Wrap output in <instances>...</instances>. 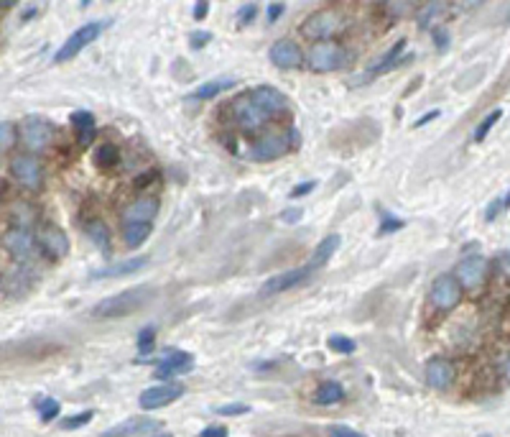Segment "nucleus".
<instances>
[{
	"label": "nucleus",
	"mask_w": 510,
	"mask_h": 437,
	"mask_svg": "<svg viewBox=\"0 0 510 437\" xmlns=\"http://www.w3.org/2000/svg\"><path fill=\"white\" fill-rule=\"evenodd\" d=\"M151 297H153L151 286H135V289H128V292H120V295H112V297H108V299L97 302L92 307V318H97V320L126 318L130 312L141 310Z\"/></svg>",
	"instance_id": "f257e3e1"
},
{
	"label": "nucleus",
	"mask_w": 510,
	"mask_h": 437,
	"mask_svg": "<svg viewBox=\"0 0 510 437\" xmlns=\"http://www.w3.org/2000/svg\"><path fill=\"white\" fill-rule=\"evenodd\" d=\"M298 133L296 128L289 131H266L258 135V141L250 146V159L253 161H273L283 154L291 151V146H296Z\"/></svg>",
	"instance_id": "f03ea898"
},
{
	"label": "nucleus",
	"mask_w": 510,
	"mask_h": 437,
	"mask_svg": "<svg viewBox=\"0 0 510 437\" xmlns=\"http://www.w3.org/2000/svg\"><path fill=\"white\" fill-rule=\"evenodd\" d=\"M232 118H235L237 128H243L248 133H255V131H263L266 123L273 118V115H271L263 105L255 103L250 92H245V95H237L235 100H232Z\"/></svg>",
	"instance_id": "7ed1b4c3"
},
{
	"label": "nucleus",
	"mask_w": 510,
	"mask_h": 437,
	"mask_svg": "<svg viewBox=\"0 0 510 437\" xmlns=\"http://www.w3.org/2000/svg\"><path fill=\"white\" fill-rule=\"evenodd\" d=\"M459 297H462V284L454 274H441L432 281V289H429V299L436 310L449 312L454 310L459 304Z\"/></svg>",
	"instance_id": "20e7f679"
},
{
	"label": "nucleus",
	"mask_w": 510,
	"mask_h": 437,
	"mask_svg": "<svg viewBox=\"0 0 510 437\" xmlns=\"http://www.w3.org/2000/svg\"><path fill=\"white\" fill-rule=\"evenodd\" d=\"M342 24L345 21H342V16H339L337 10H316V13H312L304 21L301 31L309 39H316V44H322L324 39H330L332 33H337L342 28Z\"/></svg>",
	"instance_id": "39448f33"
},
{
	"label": "nucleus",
	"mask_w": 510,
	"mask_h": 437,
	"mask_svg": "<svg viewBox=\"0 0 510 437\" xmlns=\"http://www.w3.org/2000/svg\"><path fill=\"white\" fill-rule=\"evenodd\" d=\"M102 28H105V21H92V24H87V26H82V28H77V31L71 33L69 39L64 41V47L54 54V62L56 64L69 62L71 56H77L82 49L90 47V44H92V41L100 36Z\"/></svg>",
	"instance_id": "423d86ee"
},
{
	"label": "nucleus",
	"mask_w": 510,
	"mask_h": 437,
	"mask_svg": "<svg viewBox=\"0 0 510 437\" xmlns=\"http://www.w3.org/2000/svg\"><path fill=\"white\" fill-rule=\"evenodd\" d=\"M3 246L21 263H31L36 258V254H39V240L33 238L28 231H24V228H8L6 236H3Z\"/></svg>",
	"instance_id": "0eeeda50"
},
{
	"label": "nucleus",
	"mask_w": 510,
	"mask_h": 437,
	"mask_svg": "<svg viewBox=\"0 0 510 437\" xmlns=\"http://www.w3.org/2000/svg\"><path fill=\"white\" fill-rule=\"evenodd\" d=\"M10 174L16 176L18 184H24L26 190H41V184H44V172H41V164L36 156L31 154H18L10 159Z\"/></svg>",
	"instance_id": "6e6552de"
},
{
	"label": "nucleus",
	"mask_w": 510,
	"mask_h": 437,
	"mask_svg": "<svg viewBox=\"0 0 510 437\" xmlns=\"http://www.w3.org/2000/svg\"><path fill=\"white\" fill-rule=\"evenodd\" d=\"M347 62L345 49L339 44H332V41H322V44H314L312 54H309V67L314 72H332L342 67Z\"/></svg>",
	"instance_id": "1a4fd4ad"
},
{
	"label": "nucleus",
	"mask_w": 510,
	"mask_h": 437,
	"mask_svg": "<svg viewBox=\"0 0 510 437\" xmlns=\"http://www.w3.org/2000/svg\"><path fill=\"white\" fill-rule=\"evenodd\" d=\"M309 277H312V269H309V266L275 274V277H271L266 284L260 286V297L283 295V292H289V289H294V286H301L304 281H309Z\"/></svg>",
	"instance_id": "9d476101"
},
{
	"label": "nucleus",
	"mask_w": 510,
	"mask_h": 437,
	"mask_svg": "<svg viewBox=\"0 0 510 437\" xmlns=\"http://www.w3.org/2000/svg\"><path fill=\"white\" fill-rule=\"evenodd\" d=\"M21 133H24V143L28 151H44L49 143H51L54 126L46 123L44 118H26Z\"/></svg>",
	"instance_id": "9b49d317"
},
{
	"label": "nucleus",
	"mask_w": 510,
	"mask_h": 437,
	"mask_svg": "<svg viewBox=\"0 0 510 437\" xmlns=\"http://www.w3.org/2000/svg\"><path fill=\"white\" fill-rule=\"evenodd\" d=\"M39 248L51 258H62V256L69 254V238L59 225L46 223L39 233Z\"/></svg>",
	"instance_id": "f8f14e48"
},
{
	"label": "nucleus",
	"mask_w": 510,
	"mask_h": 437,
	"mask_svg": "<svg viewBox=\"0 0 510 437\" xmlns=\"http://www.w3.org/2000/svg\"><path fill=\"white\" fill-rule=\"evenodd\" d=\"M184 394L181 384H161V386H151L141 394V406L143 409H161V406L171 404L173 399H179Z\"/></svg>",
	"instance_id": "ddd939ff"
},
{
	"label": "nucleus",
	"mask_w": 510,
	"mask_h": 437,
	"mask_svg": "<svg viewBox=\"0 0 510 437\" xmlns=\"http://www.w3.org/2000/svg\"><path fill=\"white\" fill-rule=\"evenodd\" d=\"M485 271H487V261L482 256H467V258H462V261L457 263L454 277L459 279V284L462 286L475 289V286L485 279Z\"/></svg>",
	"instance_id": "4468645a"
},
{
	"label": "nucleus",
	"mask_w": 510,
	"mask_h": 437,
	"mask_svg": "<svg viewBox=\"0 0 510 437\" xmlns=\"http://www.w3.org/2000/svg\"><path fill=\"white\" fill-rule=\"evenodd\" d=\"M271 62H273L278 69H298L301 62H304V54H301V49H298L294 41L281 39L271 47Z\"/></svg>",
	"instance_id": "2eb2a0df"
},
{
	"label": "nucleus",
	"mask_w": 510,
	"mask_h": 437,
	"mask_svg": "<svg viewBox=\"0 0 510 437\" xmlns=\"http://www.w3.org/2000/svg\"><path fill=\"white\" fill-rule=\"evenodd\" d=\"M194 366V358L184 353V350H169L166 356H161L156 368V379H171L176 374H184Z\"/></svg>",
	"instance_id": "dca6fc26"
},
{
	"label": "nucleus",
	"mask_w": 510,
	"mask_h": 437,
	"mask_svg": "<svg viewBox=\"0 0 510 437\" xmlns=\"http://www.w3.org/2000/svg\"><path fill=\"white\" fill-rule=\"evenodd\" d=\"M426 381L432 389H449V384L454 381V366L449 363L447 358H432L426 363Z\"/></svg>",
	"instance_id": "f3484780"
},
{
	"label": "nucleus",
	"mask_w": 510,
	"mask_h": 437,
	"mask_svg": "<svg viewBox=\"0 0 510 437\" xmlns=\"http://www.w3.org/2000/svg\"><path fill=\"white\" fill-rule=\"evenodd\" d=\"M158 210V199L156 197H138L133 205H128V210L123 213V225H133V223H151L156 217Z\"/></svg>",
	"instance_id": "a211bd4d"
},
{
	"label": "nucleus",
	"mask_w": 510,
	"mask_h": 437,
	"mask_svg": "<svg viewBox=\"0 0 510 437\" xmlns=\"http://www.w3.org/2000/svg\"><path fill=\"white\" fill-rule=\"evenodd\" d=\"M253 100L258 105H263L271 115H278V113L289 110V100H286V95L283 92H278L275 88H268V85H263V88H255L250 90Z\"/></svg>",
	"instance_id": "6ab92c4d"
},
{
	"label": "nucleus",
	"mask_w": 510,
	"mask_h": 437,
	"mask_svg": "<svg viewBox=\"0 0 510 437\" xmlns=\"http://www.w3.org/2000/svg\"><path fill=\"white\" fill-rule=\"evenodd\" d=\"M146 263H148V258H146V256H135V258H126V261H120V263H110L108 269L94 271L92 279H118V277H128V274H135V271H141Z\"/></svg>",
	"instance_id": "aec40b11"
},
{
	"label": "nucleus",
	"mask_w": 510,
	"mask_h": 437,
	"mask_svg": "<svg viewBox=\"0 0 510 437\" xmlns=\"http://www.w3.org/2000/svg\"><path fill=\"white\" fill-rule=\"evenodd\" d=\"M153 429H158V422L133 417V420H126L118 427L102 432V437H130V435H143V432H153Z\"/></svg>",
	"instance_id": "412c9836"
},
{
	"label": "nucleus",
	"mask_w": 510,
	"mask_h": 437,
	"mask_svg": "<svg viewBox=\"0 0 510 437\" xmlns=\"http://www.w3.org/2000/svg\"><path fill=\"white\" fill-rule=\"evenodd\" d=\"M342 246V238H339L337 233H332V236H327V238L322 240V243H319V246L314 248V254H312V258H309V263H306V266H309V269L312 271H316V269H322L324 263L330 261L332 256L337 254V248Z\"/></svg>",
	"instance_id": "4be33fe9"
},
{
	"label": "nucleus",
	"mask_w": 510,
	"mask_h": 437,
	"mask_svg": "<svg viewBox=\"0 0 510 437\" xmlns=\"http://www.w3.org/2000/svg\"><path fill=\"white\" fill-rule=\"evenodd\" d=\"M71 126L77 128L79 131V146H90V141L94 138V118H92V113L90 110H77V113H71Z\"/></svg>",
	"instance_id": "5701e85b"
},
{
	"label": "nucleus",
	"mask_w": 510,
	"mask_h": 437,
	"mask_svg": "<svg viewBox=\"0 0 510 437\" xmlns=\"http://www.w3.org/2000/svg\"><path fill=\"white\" fill-rule=\"evenodd\" d=\"M87 236H90V240H92L94 246L100 248L105 256H110L112 251V233L110 228L102 223V220H92V223L87 225Z\"/></svg>",
	"instance_id": "b1692460"
},
{
	"label": "nucleus",
	"mask_w": 510,
	"mask_h": 437,
	"mask_svg": "<svg viewBox=\"0 0 510 437\" xmlns=\"http://www.w3.org/2000/svg\"><path fill=\"white\" fill-rule=\"evenodd\" d=\"M92 161H94V167L102 169V172H112L120 161L118 146H112V143H102L100 149L92 154Z\"/></svg>",
	"instance_id": "393cba45"
},
{
	"label": "nucleus",
	"mask_w": 510,
	"mask_h": 437,
	"mask_svg": "<svg viewBox=\"0 0 510 437\" xmlns=\"http://www.w3.org/2000/svg\"><path fill=\"white\" fill-rule=\"evenodd\" d=\"M151 236V223H133L123 228V238H126L128 248H138L141 243H146Z\"/></svg>",
	"instance_id": "a878e982"
},
{
	"label": "nucleus",
	"mask_w": 510,
	"mask_h": 437,
	"mask_svg": "<svg viewBox=\"0 0 510 437\" xmlns=\"http://www.w3.org/2000/svg\"><path fill=\"white\" fill-rule=\"evenodd\" d=\"M342 397H345V391H342V386H339L337 381H324L322 386L316 389L314 402H316V404L327 406V404H337Z\"/></svg>",
	"instance_id": "bb28decb"
},
{
	"label": "nucleus",
	"mask_w": 510,
	"mask_h": 437,
	"mask_svg": "<svg viewBox=\"0 0 510 437\" xmlns=\"http://www.w3.org/2000/svg\"><path fill=\"white\" fill-rule=\"evenodd\" d=\"M230 88H235V80H230V77H220V80L204 82L202 88H196L194 97H199V100H210V97L220 95L222 90H230Z\"/></svg>",
	"instance_id": "cd10ccee"
},
{
	"label": "nucleus",
	"mask_w": 510,
	"mask_h": 437,
	"mask_svg": "<svg viewBox=\"0 0 510 437\" xmlns=\"http://www.w3.org/2000/svg\"><path fill=\"white\" fill-rule=\"evenodd\" d=\"M403 49H406V39H398V44H393L391 51H388L380 62H375L373 67H370V74H383V72L393 69V64H396V59L403 54Z\"/></svg>",
	"instance_id": "c85d7f7f"
},
{
	"label": "nucleus",
	"mask_w": 510,
	"mask_h": 437,
	"mask_svg": "<svg viewBox=\"0 0 510 437\" xmlns=\"http://www.w3.org/2000/svg\"><path fill=\"white\" fill-rule=\"evenodd\" d=\"M33 223V210L26 202H16L10 207V228H24L28 231Z\"/></svg>",
	"instance_id": "c756f323"
},
{
	"label": "nucleus",
	"mask_w": 510,
	"mask_h": 437,
	"mask_svg": "<svg viewBox=\"0 0 510 437\" xmlns=\"http://www.w3.org/2000/svg\"><path fill=\"white\" fill-rule=\"evenodd\" d=\"M500 118H502V110H500V108H495L490 115H485V118H482V123L477 126V131H475V141H485L487 133H490V128H493Z\"/></svg>",
	"instance_id": "7c9ffc66"
},
{
	"label": "nucleus",
	"mask_w": 510,
	"mask_h": 437,
	"mask_svg": "<svg viewBox=\"0 0 510 437\" xmlns=\"http://www.w3.org/2000/svg\"><path fill=\"white\" fill-rule=\"evenodd\" d=\"M380 220H383V223H380V228H377V236H388V233H396V231H400V228L406 225L403 220L393 217L388 210H380Z\"/></svg>",
	"instance_id": "2f4dec72"
},
{
	"label": "nucleus",
	"mask_w": 510,
	"mask_h": 437,
	"mask_svg": "<svg viewBox=\"0 0 510 437\" xmlns=\"http://www.w3.org/2000/svg\"><path fill=\"white\" fill-rule=\"evenodd\" d=\"M0 135H3V141H0V149H3V154H8L10 146H13V141H16L13 126H10L8 120H3V123H0Z\"/></svg>",
	"instance_id": "473e14b6"
},
{
	"label": "nucleus",
	"mask_w": 510,
	"mask_h": 437,
	"mask_svg": "<svg viewBox=\"0 0 510 437\" xmlns=\"http://www.w3.org/2000/svg\"><path fill=\"white\" fill-rule=\"evenodd\" d=\"M39 414H41V420H54L56 414H59V402L56 399H44L39 404Z\"/></svg>",
	"instance_id": "72a5a7b5"
},
{
	"label": "nucleus",
	"mask_w": 510,
	"mask_h": 437,
	"mask_svg": "<svg viewBox=\"0 0 510 437\" xmlns=\"http://www.w3.org/2000/svg\"><path fill=\"white\" fill-rule=\"evenodd\" d=\"M330 348L337 350V353H352L355 343L350 338H342V335H332L330 338Z\"/></svg>",
	"instance_id": "f704fd0d"
},
{
	"label": "nucleus",
	"mask_w": 510,
	"mask_h": 437,
	"mask_svg": "<svg viewBox=\"0 0 510 437\" xmlns=\"http://www.w3.org/2000/svg\"><path fill=\"white\" fill-rule=\"evenodd\" d=\"M151 348H153V327H143L141 335H138V350L148 353Z\"/></svg>",
	"instance_id": "c9c22d12"
},
{
	"label": "nucleus",
	"mask_w": 510,
	"mask_h": 437,
	"mask_svg": "<svg viewBox=\"0 0 510 437\" xmlns=\"http://www.w3.org/2000/svg\"><path fill=\"white\" fill-rule=\"evenodd\" d=\"M255 13H258V8H255L253 3H245L243 8H240V13H237V24L248 26L250 21H255Z\"/></svg>",
	"instance_id": "e433bc0d"
},
{
	"label": "nucleus",
	"mask_w": 510,
	"mask_h": 437,
	"mask_svg": "<svg viewBox=\"0 0 510 437\" xmlns=\"http://www.w3.org/2000/svg\"><path fill=\"white\" fill-rule=\"evenodd\" d=\"M90 420H92V412H82V414H77V417H71V420H64L62 427L64 429H77V427H82V424H87Z\"/></svg>",
	"instance_id": "4c0bfd02"
},
{
	"label": "nucleus",
	"mask_w": 510,
	"mask_h": 437,
	"mask_svg": "<svg viewBox=\"0 0 510 437\" xmlns=\"http://www.w3.org/2000/svg\"><path fill=\"white\" fill-rule=\"evenodd\" d=\"M327 435L330 437H365L362 432H357V429H352V427H345V424H334V427H330Z\"/></svg>",
	"instance_id": "58836bf2"
},
{
	"label": "nucleus",
	"mask_w": 510,
	"mask_h": 437,
	"mask_svg": "<svg viewBox=\"0 0 510 437\" xmlns=\"http://www.w3.org/2000/svg\"><path fill=\"white\" fill-rule=\"evenodd\" d=\"M316 187V182H301V184H296V187H294V190L289 192V197H304V195H309V192L314 190Z\"/></svg>",
	"instance_id": "ea45409f"
},
{
	"label": "nucleus",
	"mask_w": 510,
	"mask_h": 437,
	"mask_svg": "<svg viewBox=\"0 0 510 437\" xmlns=\"http://www.w3.org/2000/svg\"><path fill=\"white\" fill-rule=\"evenodd\" d=\"M199 437H228V427H222V424H212V427H204L199 432Z\"/></svg>",
	"instance_id": "a19ab883"
},
{
	"label": "nucleus",
	"mask_w": 510,
	"mask_h": 437,
	"mask_svg": "<svg viewBox=\"0 0 510 437\" xmlns=\"http://www.w3.org/2000/svg\"><path fill=\"white\" fill-rule=\"evenodd\" d=\"M245 412H250L248 404H225L217 409V414H245Z\"/></svg>",
	"instance_id": "79ce46f5"
},
{
	"label": "nucleus",
	"mask_w": 510,
	"mask_h": 437,
	"mask_svg": "<svg viewBox=\"0 0 510 437\" xmlns=\"http://www.w3.org/2000/svg\"><path fill=\"white\" fill-rule=\"evenodd\" d=\"M283 8H286L283 3H271V6H268V24H275V21L283 16Z\"/></svg>",
	"instance_id": "37998d69"
},
{
	"label": "nucleus",
	"mask_w": 510,
	"mask_h": 437,
	"mask_svg": "<svg viewBox=\"0 0 510 437\" xmlns=\"http://www.w3.org/2000/svg\"><path fill=\"white\" fill-rule=\"evenodd\" d=\"M210 39H212V33L196 31V33H192V47H194V49H202L204 44H210Z\"/></svg>",
	"instance_id": "c03bdc74"
},
{
	"label": "nucleus",
	"mask_w": 510,
	"mask_h": 437,
	"mask_svg": "<svg viewBox=\"0 0 510 437\" xmlns=\"http://www.w3.org/2000/svg\"><path fill=\"white\" fill-rule=\"evenodd\" d=\"M502 207H505V199H493V202H490V207H487V213H485V217L487 220H495V217H498V210H502Z\"/></svg>",
	"instance_id": "a18cd8bd"
},
{
	"label": "nucleus",
	"mask_w": 510,
	"mask_h": 437,
	"mask_svg": "<svg viewBox=\"0 0 510 437\" xmlns=\"http://www.w3.org/2000/svg\"><path fill=\"white\" fill-rule=\"evenodd\" d=\"M281 220L283 223H298V220H301V210H283V215H281Z\"/></svg>",
	"instance_id": "49530a36"
},
{
	"label": "nucleus",
	"mask_w": 510,
	"mask_h": 437,
	"mask_svg": "<svg viewBox=\"0 0 510 437\" xmlns=\"http://www.w3.org/2000/svg\"><path fill=\"white\" fill-rule=\"evenodd\" d=\"M434 41H436V47H439V49H447L449 33L444 31V28H436V31H434Z\"/></svg>",
	"instance_id": "de8ad7c7"
},
{
	"label": "nucleus",
	"mask_w": 510,
	"mask_h": 437,
	"mask_svg": "<svg viewBox=\"0 0 510 437\" xmlns=\"http://www.w3.org/2000/svg\"><path fill=\"white\" fill-rule=\"evenodd\" d=\"M207 8H210V3H207V0H199V3H194V18H196V21H202V18L207 16Z\"/></svg>",
	"instance_id": "09e8293b"
},
{
	"label": "nucleus",
	"mask_w": 510,
	"mask_h": 437,
	"mask_svg": "<svg viewBox=\"0 0 510 437\" xmlns=\"http://www.w3.org/2000/svg\"><path fill=\"white\" fill-rule=\"evenodd\" d=\"M434 118H439V110H432V113H426L424 118H418L416 123H414V128H421V126H426V123H432Z\"/></svg>",
	"instance_id": "8fccbe9b"
},
{
	"label": "nucleus",
	"mask_w": 510,
	"mask_h": 437,
	"mask_svg": "<svg viewBox=\"0 0 510 437\" xmlns=\"http://www.w3.org/2000/svg\"><path fill=\"white\" fill-rule=\"evenodd\" d=\"M505 207H510V192L505 195Z\"/></svg>",
	"instance_id": "3c124183"
},
{
	"label": "nucleus",
	"mask_w": 510,
	"mask_h": 437,
	"mask_svg": "<svg viewBox=\"0 0 510 437\" xmlns=\"http://www.w3.org/2000/svg\"><path fill=\"white\" fill-rule=\"evenodd\" d=\"M158 437H169V435H158Z\"/></svg>",
	"instance_id": "603ef678"
}]
</instances>
